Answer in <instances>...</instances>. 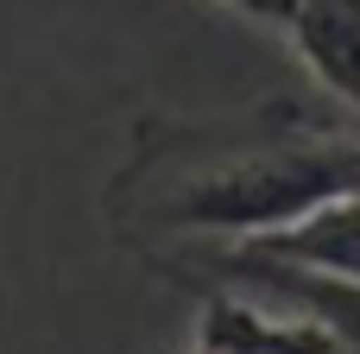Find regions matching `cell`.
<instances>
[{
  "instance_id": "cell-5",
  "label": "cell",
  "mask_w": 360,
  "mask_h": 354,
  "mask_svg": "<svg viewBox=\"0 0 360 354\" xmlns=\"http://www.w3.org/2000/svg\"><path fill=\"white\" fill-rule=\"evenodd\" d=\"M196 354H221V348H202V342H196Z\"/></svg>"
},
{
  "instance_id": "cell-3",
  "label": "cell",
  "mask_w": 360,
  "mask_h": 354,
  "mask_svg": "<svg viewBox=\"0 0 360 354\" xmlns=\"http://www.w3.org/2000/svg\"><path fill=\"white\" fill-rule=\"evenodd\" d=\"M234 247H259V253H278V260H297V266H316L335 279H360V190L323 196L316 209L291 215L285 228L234 241Z\"/></svg>"
},
{
  "instance_id": "cell-2",
  "label": "cell",
  "mask_w": 360,
  "mask_h": 354,
  "mask_svg": "<svg viewBox=\"0 0 360 354\" xmlns=\"http://www.w3.org/2000/svg\"><path fill=\"white\" fill-rule=\"evenodd\" d=\"M285 38L310 82L360 120V0H297Z\"/></svg>"
},
{
  "instance_id": "cell-1",
  "label": "cell",
  "mask_w": 360,
  "mask_h": 354,
  "mask_svg": "<svg viewBox=\"0 0 360 354\" xmlns=\"http://www.w3.org/2000/svg\"><path fill=\"white\" fill-rule=\"evenodd\" d=\"M360 190V120L304 95H259L221 114H152L108 171L120 247H234L285 228L323 196Z\"/></svg>"
},
{
  "instance_id": "cell-4",
  "label": "cell",
  "mask_w": 360,
  "mask_h": 354,
  "mask_svg": "<svg viewBox=\"0 0 360 354\" xmlns=\"http://www.w3.org/2000/svg\"><path fill=\"white\" fill-rule=\"evenodd\" d=\"M221 6L240 13V19H253V25H266V32H285L291 13H297V0H221Z\"/></svg>"
}]
</instances>
